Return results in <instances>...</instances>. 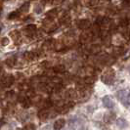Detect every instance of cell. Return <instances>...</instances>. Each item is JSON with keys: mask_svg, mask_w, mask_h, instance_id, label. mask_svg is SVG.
I'll return each mask as SVG.
<instances>
[{"mask_svg": "<svg viewBox=\"0 0 130 130\" xmlns=\"http://www.w3.org/2000/svg\"><path fill=\"white\" fill-rule=\"evenodd\" d=\"M124 54V49L122 47H116L113 49V55L115 56H121Z\"/></svg>", "mask_w": 130, "mask_h": 130, "instance_id": "cell-16", "label": "cell"}, {"mask_svg": "<svg viewBox=\"0 0 130 130\" xmlns=\"http://www.w3.org/2000/svg\"><path fill=\"white\" fill-rule=\"evenodd\" d=\"M24 57H25L26 61H32V60L35 59L36 55H35L34 52H26L24 54Z\"/></svg>", "mask_w": 130, "mask_h": 130, "instance_id": "cell-14", "label": "cell"}, {"mask_svg": "<svg viewBox=\"0 0 130 130\" xmlns=\"http://www.w3.org/2000/svg\"><path fill=\"white\" fill-rule=\"evenodd\" d=\"M92 38V34L91 32L89 33H81L80 37H79V40L82 42V43H87L90 41V39Z\"/></svg>", "mask_w": 130, "mask_h": 130, "instance_id": "cell-12", "label": "cell"}, {"mask_svg": "<svg viewBox=\"0 0 130 130\" xmlns=\"http://www.w3.org/2000/svg\"><path fill=\"white\" fill-rule=\"evenodd\" d=\"M115 77H116V72H115V71L112 69H111V68H109V69H107L103 72V74L101 76V79H102V81L104 82L105 84L110 85L115 81Z\"/></svg>", "mask_w": 130, "mask_h": 130, "instance_id": "cell-1", "label": "cell"}, {"mask_svg": "<svg viewBox=\"0 0 130 130\" xmlns=\"http://www.w3.org/2000/svg\"><path fill=\"white\" fill-rule=\"evenodd\" d=\"M84 82L85 83H88V84H91L94 82V77H92V76H89V77H86L84 79Z\"/></svg>", "mask_w": 130, "mask_h": 130, "instance_id": "cell-28", "label": "cell"}, {"mask_svg": "<svg viewBox=\"0 0 130 130\" xmlns=\"http://www.w3.org/2000/svg\"><path fill=\"white\" fill-rule=\"evenodd\" d=\"M128 38H129V41H130V33H129V37H128Z\"/></svg>", "mask_w": 130, "mask_h": 130, "instance_id": "cell-34", "label": "cell"}, {"mask_svg": "<svg viewBox=\"0 0 130 130\" xmlns=\"http://www.w3.org/2000/svg\"><path fill=\"white\" fill-rule=\"evenodd\" d=\"M96 24L99 25L101 28H109L112 26L111 20L110 18H107V17H98Z\"/></svg>", "mask_w": 130, "mask_h": 130, "instance_id": "cell-3", "label": "cell"}, {"mask_svg": "<svg viewBox=\"0 0 130 130\" xmlns=\"http://www.w3.org/2000/svg\"><path fill=\"white\" fill-rule=\"evenodd\" d=\"M103 104L106 108H112L113 107V102H112V100L111 99L110 96H105L103 98Z\"/></svg>", "mask_w": 130, "mask_h": 130, "instance_id": "cell-11", "label": "cell"}, {"mask_svg": "<svg viewBox=\"0 0 130 130\" xmlns=\"http://www.w3.org/2000/svg\"><path fill=\"white\" fill-rule=\"evenodd\" d=\"M128 24H129L128 19L127 18H123V19L120 20V22H119V26L122 27V28H125V27H127Z\"/></svg>", "mask_w": 130, "mask_h": 130, "instance_id": "cell-21", "label": "cell"}, {"mask_svg": "<svg viewBox=\"0 0 130 130\" xmlns=\"http://www.w3.org/2000/svg\"><path fill=\"white\" fill-rule=\"evenodd\" d=\"M60 22H61L62 24H68V23L70 22V16H69L68 14H65V15H64V16L61 18Z\"/></svg>", "mask_w": 130, "mask_h": 130, "instance_id": "cell-25", "label": "cell"}, {"mask_svg": "<svg viewBox=\"0 0 130 130\" xmlns=\"http://www.w3.org/2000/svg\"><path fill=\"white\" fill-rule=\"evenodd\" d=\"M91 34H92V36H93V35H95V36H100V35H101V27H100V26L97 25L96 23L92 26Z\"/></svg>", "mask_w": 130, "mask_h": 130, "instance_id": "cell-9", "label": "cell"}, {"mask_svg": "<svg viewBox=\"0 0 130 130\" xmlns=\"http://www.w3.org/2000/svg\"><path fill=\"white\" fill-rule=\"evenodd\" d=\"M117 124L118 125V126H119V127H125V126L127 125L126 121H125L124 119H122V118H119V119H117Z\"/></svg>", "mask_w": 130, "mask_h": 130, "instance_id": "cell-26", "label": "cell"}, {"mask_svg": "<svg viewBox=\"0 0 130 130\" xmlns=\"http://www.w3.org/2000/svg\"><path fill=\"white\" fill-rule=\"evenodd\" d=\"M65 71H66V69L63 65L56 66V67L54 68V72H57V73H62V72H64Z\"/></svg>", "mask_w": 130, "mask_h": 130, "instance_id": "cell-24", "label": "cell"}, {"mask_svg": "<svg viewBox=\"0 0 130 130\" xmlns=\"http://www.w3.org/2000/svg\"><path fill=\"white\" fill-rule=\"evenodd\" d=\"M57 16H58V9L55 8V9H52V10H50V11H48L46 13V19L53 21Z\"/></svg>", "mask_w": 130, "mask_h": 130, "instance_id": "cell-6", "label": "cell"}, {"mask_svg": "<svg viewBox=\"0 0 130 130\" xmlns=\"http://www.w3.org/2000/svg\"><path fill=\"white\" fill-rule=\"evenodd\" d=\"M26 32L27 36L31 37L33 34L36 32V26L35 25H28L26 27Z\"/></svg>", "mask_w": 130, "mask_h": 130, "instance_id": "cell-7", "label": "cell"}, {"mask_svg": "<svg viewBox=\"0 0 130 130\" xmlns=\"http://www.w3.org/2000/svg\"><path fill=\"white\" fill-rule=\"evenodd\" d=\"M10 36L12 37L13 40H19L20 37H21V34L18 30H12L11 32H10Z\"/></svg>", "mask_w": 130, "mask_h": 130, "instance_id": "cell-18", "label": "cell"}, {"mask_svg": "<svg viewBox=\"0 0 130 130\" xmlns=\"http://www.w3.org/2000/svg\"><path fill=\"white\" fill-rule=\"evenodd\" d=\"M48 111H46V110H42V111H40L38 112V117L40 119H42V120H44L45 118L48 117Z\"/></svg>", "mask_w": 130, "mask_h": 130, "instance_id": "cell-19", "label": "cell"}, {"mask_svg": "<svg viewBox=\"0 0 130 130\" xmlns=\"http://www.w3.org/2000/svg\"><path fill=\"white\" fill-rule=\"evenodd\" d=\"M77 26L79 29H81V30H86V29H88V28L91 26V23H90L89 20L83 19V20H80V21L78 22Z\"/></svg>", "mask_w": 130, "mask_h": 130, "instance_id": "cell-5", "label": "cell"}, {"mask_svg": "<svg viewBox=\"0 0 130 130\" xmlns=\"http://www.w3.org/2000/svg\"><path fill=\"white\" fill-rule=\"evenodd\" d=\"M20 101H21L22 105H23L25 108H28V107L30 106V101H29V99H28V98L23 97V99H21Z\"/></svg>", "mask_w": 130, "mask_h": 130, "instance_id": "cell-20", "label": "cell"}, {"mask_svg": "<svg viewBox=\"0 0 130 130\" xmlns=\"http://www.w3.org/2000/svg\"><path fill=\"white\" fill-rule=\"evenodd\" d=\"M1 72H2V67L0 66V74H1Z\"/></svg>", "mask_w": 130, "mask_h": 130, "instance_id": "cell-32", "label": "cell"}, {"mask_svg": "<svg viewBox=\"0 0 130 130\" xmlns=\"http://www.w3.org/2000/svg\"><path fill=\"white\" fill-rule=\"evenodd\" d=\"M19 16H20L19 11H13V12H11V13L8 15V19L9 20H15V19H17Z\"/></svg>", "mask_w": 130, "mask_h": 130, "instance_id": "cell-22", "label": "cell"}, {"mask_svg": "<svg viewBox=\"0 0 130 130\" xmlns=\"http://www.w3.org/2000/svg\"><path fill=\"white\" fill-rule=\"evenodd\" d=\"M66 124V120L64 118H61V119H58L57 121H55L54 123V129L55 130H61L64 128Z\"/></svg>", "mask_w": 130, "mask_h": 130, "instance_id": "cell-8", "label": "cell"}, {"mask_svg": "<svg viewBox=\"0 0 130 130\" xmlns=\"http://www.w3.org/2000/svg\"><path fill=\"white\" fill-rule=\"evenodd\" d=\"M118 99L120 100V102L125 106V107H129L130 106V91L129 90H121L117 93Z\"/></svg>", "mask_w": 130, "mask_h": 130, "instance_id": "cell-2", "label": "cell"}, {"mask_svg": "<svg viewBox=\"0 0 130 130\" xmlns=\"http://www.w3.org/2000/svg\"><path fill=\"white\" fill-rule=\"evenodd\" d=\"M115 118H116V116H115L113 112H108V113L105 115V117H104L106 122H112Z\"/></svg>", "mask_w": 130, "mask_h": 130, "instance_id": "cell-13", "label": "cell"}, {"mask_svg": "<svg viewBox=\"0 0 130 130\" xmlns=\"http://www.w3.org/2000/svg\"><path fill=\"white\" fill-rule=\"evenodd\" d=\"M1 44L3 46H6L9 44V38L8 37H4V38L1 39Z\"/></svg>", "mask_w": 130, "mask_h": 130, "instance_id": "cell-29", "label": "cell"}, {"mask_svg": "<svg viewBox=\"0 0 130 130\" xmlns=\"http://www.w3.org/2000/svg\"><path fill=\"white\" fill-rule=\"evenodd\" d=\"M65 130H74V129H73V127H72V126H70V127H68V128L65 129Z\"/></svg>", "mask_w": 130, "mask_h": 130, "instance_id": "cell-31", "label": "cell"}, {"mask_svg": "<svg viewBox=\"0 0 130 130\" xmlns=\"http://www.w3.org/2000/svg\"><path fill=\"white\" fill-rule=\"evenodd\" d=\"M101 37H102V41H103V43H104L105 45H110L111 40V34H110V33L104 32L103 34H101Z\"/></svg>", "mask_w": 130, "mask_h": 130, "instance_id": "cell-10", "label": "cell"}, {"mask_svg": "<svg viewBox=\"0 0 130 130\" xmlns=\"http://www.w3.org/2000/svg\"><path fill=\"white\" fill-rule=\"evenodd\" d=\"M58 1H60V2H61V1H63V0H58Z\"/></svg>", "mask_w": 130, "mask_h": 130, "instance_id": "cell-35", "label": "cell"}, {"mask_svg": "<svg viewBox=\"0 0 130 130\" xmlns=\"http://www.w3.org/2000/svg\"><path fill=\"white\" fill-rule=\"evenodd\" d=\"M122 6L130 7V0H122Z\"/></svg>", "mask_w": 130, "mask_h": 130, "instance_id": "cell-30", "label": "cell"}, {"mask_svg": "<svg viewBox=\"0 0 130 130\" xmlns=\"http://www.w3.org/2000/svg\"><path fill=\"white\" fill-rule=\"evenodd\" d=\"M29 6H30V4H29V2H26V3H24L21 8H20V13H26L28 10H29Z\"/></svg>", "mask_w": 130, "mask_h": 130, "instance_id": "cell-15", "label": "cell"}, {"mask_svg": "<svg viewBox=\"0 0 130 130\" xmlns=\"http://www.w3.org/2000/svg\"><path fill=\"white\" fill-rule=\"evenodd\" d=\"M16 64V58L15 57H11V58H8L6 60V65L9 66V67H14Z\"/></svg>", "mask_w": 130, "mask_h": 130, "instance_id": "cell-23", "label": "cell"}, {"mask_svg": "<svg viewBox=\"0 0 130 130\" xmlns=\"http://www.w3.org/2000/svg\"><path fill=\"white\" fill-rule=\"evenodd\" d=\"M100 51H101V47H100V45H98V44H94V45H92L90 47V52L92 54H98Z\"/></svg>", "mask_w": 130, "mask_h": 130, "instance_id": "cell-17", "label": "cell"}, {"mask_svg": "<svg viewBox=\"0 0 130 130\" xmlns=\"http://www.w3.org/2000/svg\"><path fill=\"white\" fill-rule=\"evenodd\" d=\"M34 129H35V125L32 123H29V124H27L26 126H25L23 130H34Z\"/></svg>", "mask_w": 130, "mask_h": 130, "instance_id": "cell-27", "label": "cell"}, {"mask_svg": "<svg viewBox=\"0 0 130 130\" xmlns=\"http://www.w3.org/2000/svg\"><path fill=\"white\" fill-rule=\"evenodd\" d=\"M14 80H15V78L12 74H7L5 75L4 77L1 79V85L3 86V87H10L11 85L14 83Z\"/></svg>", "mask_w": 130, "mask_h": 130, "instance_id": "cell-4", "label": "cell"}, {"mask_svg": "<svg viewBox=\"0 0 130 130\" xmlns=\"http://www.w3.org/2000/svg\"><path fill=\"white\" fill-rule=\"evenodd\" d=\"M1 8H2V4H1V2H0V10H1Z\"/></svg>", "mask_w": 130, "mask_h": 130, "instance_id": "cell-33", "label": "cell"}]
</instances>
